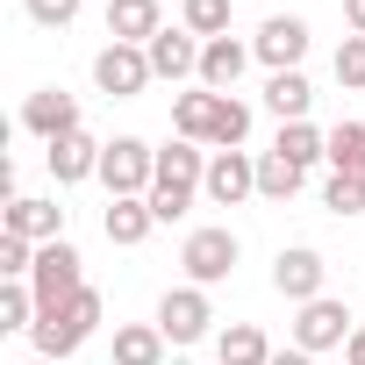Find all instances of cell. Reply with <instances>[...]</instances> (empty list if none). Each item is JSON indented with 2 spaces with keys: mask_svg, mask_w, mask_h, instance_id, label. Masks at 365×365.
<instances>
[{
  "mask_svg": "<svg viewBox=\"0 0 365 365\" xmlns=\"http://www.w3.org/2000/svg\"><path fill=\"white\" fill-rule=\"evenodd\" d=\"M208 143H187V136H172L165 150H158V179H150V215L158 222H179V215H187L194 208V194H201V179H208Z\"/></svg>",
  "mask_w": 365,
  "mask_h": 365,
  "instance_id": "cell-1",
  "label": "cell"
},
{
  "mask_svg": "<svg viewBox=\"0 0 365 365\" xmlns=\"http://www.w3.org/2000/svg\"><path fill=\"white\" fill-rule=\"evenodd\" d=\"M86 258H79V244H43L36 251V272H29V294H36V308L43 315H58V308H72L79 294H86V272H79Z\"/></svg>",
  "mask_w": 365,
  "mask_h": 365,
  "instance_id": "cell-2",
  "label": "cell"
},
{
  "mask_svg": "<svg viewBox=\"0 0 365 365\" xmlns=\"http://www.w3.org/2000/svg\"><path fill=\"white\" fill-rule=\"evenodd\" d=\"M150 179H158V150H150L143 136H115V143L101 150V187H108V201H143Z\"/></svg>",
  "mask_w": 365,
  "mask_h": 365,
  "instance_id": "cell-3",
  "label": "cell"
},
{
  "mask_svg": "<svg viewBox=\"0 0 365 365\" xmlns=\"http://www.w3.org/2000/svg\"><path fill=\"white\" fill-rule=\"evenodd\" d=\"M101 329V294L86 287L72 308H58V315H36V329H29V344H36V358H72L86 336Z\"/></svg>",
  "mask_w": 365,
  "mask_h": 365,
  "instance_id": "cell-4",
  "label": "cell"
},
{
  "mask_svg": "<svg viewBox=\"0 0 365 365\" xmlns=\"http://www.w3.org/2000/svg\"><path fill=\"white\" fill-rule=\"evenodd\" d=\"M237 258H244V244H237V230H194L187 244H179V265H187V287H215V279H230L237 272Z\"/></svg>",
  "mask_w": 365,
  "mask_h": 365,
  "instance_id": "cell-5",
  "label": "cell"
},
{
  "mask_svg": "<svg viewBox=\"0 0 365 365\" xmlns=\"http://www.w3.org/2000/svg\"><path fill=\"white\" fill-rule=\"evenodd\" d=\"M150 79H158V72H150V51H143V43H101V51H93V86H101L108 101H136Z\"/></svg>",
  "mask_w": 365,
  "mask_h": 365,
  "instance_id": "cell-6",
  "label": "cell"
},
{
  "mask_svg": "<svg viewBox=\"0 0 365 365\" xmlns=\"http://www.w3.org/2000/svg\"><path fill=\"white\" fill-rule=\"evenodd\" d=\"M351 329H358L351 308H344L336 294H322V301H308V308L294 315V351H308V358H315V351H336V344H351Z\"/></svg>",
  "mask_w": 365,
  "mask_h": 365,
  "instance_id": "cell-7",
  "label": "cell"
},
{
  "mask_svg": "<svg viewBox=\"0 0 365 365\" xmlns=\"http://www.w3.org/2000/svg\"><path fill=\"white\" fill-rule=\"evenodd\" d=\"M150 322L165 329V344H201V336H208V322H215L208 287H172V294L158 301V315H150Z\"/></svg>",
  "mask_w": 365,
  "mask_h": 365,
  "instance_id": "cell-8",
  "label": "cell"
},
{
  "mask_svg": "<svg viewBox=\"0 0 365 365\" xmlns=\"http://www.w3.org/2000/svg\"><path fill=\"white\" fill-rule=\"evenodd\" d=\"M322 279H329V265H322V251H308V244H287V251L272 258V294H287L294 308L322 301Z\"/></svg>",
  "mask_w": 365,
  "mask_h": 365,
  "instance_id": "cell-9",
  "label": "cell"
},
{
  "mask_svg": "<svg viewBox=\"0 0 365 365\" xmlns=\"http://www.w3.org/2000/svg\"><path fill=\"white\" fill-rule=\"evenodd\" d=\"M251 51H258V65H272V72H301V58H308V22H301V15H265L258 36H251Z\"/></svg>",
  "mask_w": 365,
  "mask_h": 365,
  "instance_id": "cell-10",
  "label": "cell"
},
{
  "mask_svg": "<svg viewBox=\"0 0 365 365\" xmlns=\"http://www.w3.org/2000/svg\"><path fill=\"white\" fill-rule=\"evenodd\" d=\"M201 194H208L215 208H244V201L258 194V158H244V150H215V158H208V179H201Z\"/></svg>",
  "mask_w": 365,
  "mask_h": 365,
  "instance_id": "cell-11",
  "label": "cell"
},
{
  "mask_svg": "<svg viewBox=\"0 0 365 365\" xmlns=\"http://www.w3.org/2000/svg\"><path fill=\"white\" fill-rule=\"evenodd\" d=\"M22 129H29V136H43V143L79 136V101H72L65 86H36V93L22 101Z\"/></svg>",
  "mask_w": 365,
  "mask_h": 365,
  "instance_id": "cell-12",
  "label": "cell"
},
{
  "mask_svg": "<svg viewBox=\"0 0 365 365\" xmlns=\"http://www.w3.org/2000/svg\"><path fill=\"white\" fill-rule=\"evenodd\" d=\"M143 51H150V72L172 79V86H179V79H201V36H194V29H158Z\"/></svg>",
  "mask_w": 365,
  "mask_h": 365,
  "instance_id": "cell-13",
  "label": "cell"
},
{
  "mask_svg": "<svg viewBox=\"0 0 365 365\" xmlns=\"http://www.w3.org/2000/svg\"><path fill=\"white\" fill-rule=\"evenodd\" d=\"M101 150H108V143H93V136L79 129V136L43 143V165H51V179H58V187H79V179H101Z\"/></svg>",
  "mask_w": 365,
  "mask_h": 365,
  "instance_id": "cell-14",
  "label": "cell"
},
{
  "mask_svg": "<svg viewBox=\"0 0 365 365\" xmlns=\"http://www.w3.org/2000/svg\"><path fill=\"white\" fill-rule=\"evenodd\" d=\"M251 58H258V51H251L244 36H215V43H201V86H208V93H237V79H244Z\"/></svg>",
  "mask_w": 365,
  "mask_h": 365,
  "instance_id": "cell-15",
  "label": "cell"
},
{
  "mask_svg": "<svg viewBox=\"0 0 365 365\" xmlns=\"http://www.w3.org/2000/svg\"><path fill=\"white\" fill-rule=\"evenodd\" d=\"M8 237H29V244L43 251V244L65 237V208H58V201H29V194H15V201H8Z\"/></svg>",
  "mask_w": 365,
  "mask_h": 365,
  "instance_id": "cell-16",
  "label": "cell"
},
{
  "mask_svg": "<svg viewBox=\"0 0 365 365\" xmlns=\"http://www.w3.org/2000/svg\"><path fill=\"white\" fill-rule=\"evenodd\" d=\"M165 29V8L158 0H108V36L115 43H150Z\"/></svg>",
  "mask_w": 365,
  "mask_h": 365,
  "instance_id": "cell-17",
  "label": "cell"
},
{
  "mask_svg": "<svg viewBox=\"0 0 365 365\" xmlns=\"http://www.w3.org/2000/svg\"><path fill=\"white\" fill-rule=\"evenodd\" d=\"M265 108H272L279 122H308V108H315L308 72H272V79H265Z\"/></svg>",
  "mask_w": 365,
  "mask_h": 365,
  "instance_id": "cell-18",
  "label": "cell"
},
{
  "mask_svg": "<svg viewBox=\"0 0 365 365\" xmlns=\"http://www.w3.org/2000/svg\"><path fill=\"white\" fill-rule=\"evenodd\" d=\"M115 365H165V329L158 322H115Z\"/></svg>",
  "mask_w": 365,
  "mask_h": 365,
  "instance_id": "cell-19",
  "label": "cell"
},
{
  "mask_svg": "<svg viewBox=\"0 0 365 365\" xmlns=\"http://www.w3.org/2000/svg\"><path fill=\"white\" fill-rule=\"evenodd\" d=\"M215 365H272L265 329H258V322H230V329L215 336Z\"/></svg>",
  "mask_w": 365,
  "mask_h": 365,
  "instance_id": "cell-20",
  "label": "cell"
},
{
  "mask_svg": "<svg viewBox=\"0 0 365 365\" xmlns=\"http://www.w3.org/2000/svg\"><path fill=\"white\" fill-rule=\"evenodd\" d=\"M108 244H122V251H136L150 230H158V215H150V201H108Z\"/></svg>",
  "mask_w": 365,
  "mask_h": 365,
  "instance_id": "cell-21",
  "label": "cell"
},
{
  "mask_svg": "<svg viewBox=\"0 0 365 365\" xmlns=\"http://www.w3.org/2000/svg\"><path fill=\"white\" fill-rule=\"evenodd\" d=\"M215 101H222V93H208V86H194V93H172V129L187 136V143H208V122H215Z\"/></svg>",
  "mask_w": 365,
  "mask_h": 365,
  "instance_id": "cell-22",
  "label": "cell"
},
{
  "mask_svg": "<svg viewBox=\"0 0 365 365\" xmlns=\"http://www.w3.org/2000/svg\"><path fill=\"white\" fill-rule=\"evenodd\" d=\"M244 136H251V108L237 93H222L215 101V122H208V150H244Z\"/></svg>",
  "mask_w": 365,
  "mask_h": 365,
  "instance_id": "cell-23",
  "label": "cell"
},
{
  "mask_svg": "<svg viewBox=\"0 0 365 365\" xmlns=\"http://www.w3.org/2000/svg\"><path fill=\"white\" fill-rule=\"evenodd\" d=\"M272 150H279V158H294V165L308 172V165H322V158H329V136H322L315 122H279V143H272Z\"/></svg>",
  "mask_w": 365,
  "mask_h": 365,
  "instance_id": "cell-24",
  "label": "cell"
},
{
  "mask_svg": "<svg viewBox=\"0 0 365 365\" xmlns=\"http://www.w3.org/2000/svg\"><path fill=\"white\" fill-rule=\"evenodd\" d=\"M301 179H308V172H301L294 158H279V150L258 158V194H265V201H294V194H301Z\"/></svg>",
  "mask_w": 365,
  "mask_h": 365,
  "instance_id": "cell-25",
  "label": "cell"
},
{
  "mask_svg": "<svg viewBox=\"0 0 365 365\" xmlns=\"http://www.w3.org/2000/svg\"><path fill=\"white\" fill-rule=\"evenodd\" d=\"M329 172H358L365 179V122H336L329 129V158H322Z\"/></svg>",
  "mask_w": 365,
  "mask_h": 365,
  "instance_id": "cell-26",
  "label": "cell"
},
{
  "mask_svg": "<svg viewBox=\"0 0 365 365\" xmlns=\"http://www.w3.org/2000/svg\"><path fill=\"white\" fill-rule=\"evenodd\" d=\"M179 29H194L201 43L230 36V0H187V8H179Z\"/></svg>",
  "mask_w": 365,
  "mask_h": 365,
  "instance_id": "cell-27",
  "label": "cell"
},
{
  "mask_svg": "<svg viewBox=\"0 0 365 365\" xmlns=\"http://www.w3.org/2000/svg\"><path fill=\"white\" fill-rule=\"evenodd\" d=\"M36 294H29V279H0V329H36Z\"/></svg>",
  "mask_w": 365,
  "mask_h": 365,
  "instance_id": "cell-28",
  "label": "cell"
},
{
  "mask_svg": "<svg viewBox=\"0 0 365 365\" xmlns=\"http://www.w3.org/2000/svg\"><path fill=\"white\" fill-rule=\"evenodd\" d=\"M322 208L329 215H365V179L358 172H329L322 179Z\"/></svg>",
  "mask_w": 365,
  "mask_h": 365,
  "instance_id": "cell-29",
  "label": "cell"
},
{
  "mask_svg": "<svg viewBox=\"0 0 365 365\" xmlns=\"http://www.w3.org/2000/svg\"><path fill=\"white\" fill-rule=\"evenodd\" d=\"M29 272H36V244L0 230V279H29Z\"/></svg>",
  "mask_w": 365,
  "mask_h": 365,
  "instance_id": "cell-30",
  "label": "cell"
},
{
  "mask_svg": "<svg viewBox=\"0 0 365 365\" xmlns=\"http://www.w3.org/2000/svg\"><path fill=\"white\" fill-rule=\"evenodd\" d=\"M336 86L365 93V36H344V43H336Z\"/></svg>",
  "mask_w": 365,
  "mask_h": 365,
  "instance_id": "cell-31",
  "label": "cell"
},
{
  "mask_svg": "<svg viewBox=\"0 0 365 365\" xmlns=\"http://www.w3.org/2000/svg\"><path fill=\"white\" fill-rule=\"evenodd\" d=\"M22 8H29V22H36V29H65V22L86 8V0H22Z\"/></svg>",
  "mask_w": 365,
  "mask_h": 365,
  "instance_id": "cell-32",
  "label": "cell"
},
{
  "mask_svg": "<svg viewBox=\"0 0 365 365\" xmlns=\"http://www.w3.org/2000/svg\"><path fill=\"white\" fill-rule=\"evenodd\" d=\"M344 22H351V36H365V0H344Z\"/></svg>",
  "mask_w": 365,
  "mask_h": 365,
  "instance_id": "cell-33",
  "label": "cell"
},
{
  "mask_svg": "<svg viewBox=\"0 0 365 365\" xmlns=\"http://www.w3.org/2000/svg\"><path fill=\"white\" fill-rule=\"evenodd\" d=\"M344 358H351V365H365V322L351 329V344H344Z\"/></svg>",
  "mask_w": 365,
  "mask_h": 365,
  "instance_id": "cell-34",
  "label": "cell"
},
{
  "mask_svg": "<svg viewBox=\"0 0 365 365\" xmlns=\"http://www.w3.org/2000/svg\"><path fill=\"white\" fill-rule=\"evenodd\" d=\"M272 365H315L308 351H272Z\"/></svg>",
  "mask_w": 365,
  "mask_h": 365,
  "instance_id": "cell-35",
  "label": "cell"
},
{
  "mask_svg": "<svg viewBox=\"0 0 365 365\" xmlns=\"http://www.w3.org/2000/svg\"><path fill=\"white\" fill-rule=\"evenodd\" d=\"M29 365H58V358H29Z\"/></svg>",
  "mask_w": 365,
  "mask_h": 365,
  "instance_id": "cell-36",
  "label": "cell"
}]
</instances>
